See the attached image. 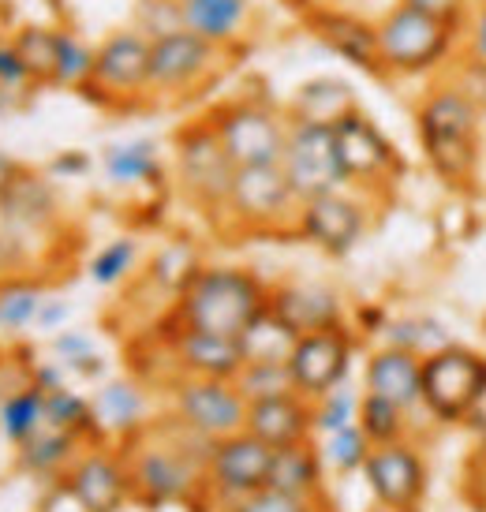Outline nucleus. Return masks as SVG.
<instances>
[{
  "label": "nucleus",
  "mask_w": 486,
  "mask_h": 512,
  "mask_svg": "<svg viewBox=\"0 0 486 512\" xmlns=\"http://www.w3.org/2000/svg\"><path fill=\"white\" fill-rule=\"evenodd\" d=\"M415 139L423 161L449 191L475 195L486 161V113L449 75L430 79L415 101Z\"/></svg>",
  "instance_id": "1"
},
{
  "label": "nucleus",
  "mask_w": 486,
  "mask_h": 512,
  "mask_svg": "<svg viewBox=\"0 0 486 512\" xmlns=\"http://www.w3.org/2000/svg\"><path fill=\"white\" fill-rule=\"evenodd\" d=\"M214 441L187 430L176 415L146 419L128 434L120 453L131 475V498L146 505H172V501L206 498V456Z\"/></svg>",
  "instance_id": "2"
},
{
  "label": "nucleus",
  "mask_w": 486,
  "mask_h": 512,
  "mask_svg": "<svg viewBox=\"0 0 486 512\" xmlns=\"http://www.w3.org/2000/svg\"><path fill=\"white\" fill-rule=\"evenodd\" d=\"M270 307V285L247 266H199L172 299L169 322L217 337H240Z\"/></svg>",
  "instance_id": "3"
},
{
  "label": "nucleus",
  "mask_w": 486,
  "mask_h": 512,
  "mask_svg": "<svg viewBox=\"0 0 486 512\" xmlns=\"http://www.w3.org/2000/svg\"><path fill=\"white\" fill-rule=\"evenodd\" d=\"M382 79H438L460 57L464 30L393 0L374 19Z\"/></svg>",
  "instance_id": "4"
},
{
  "label": "nucleus",
  "mask_w": 486,
  "mask_h": 512,
  "mask_svg": "<svg viewBox=\"0 0 486 512\" xmlns=\"http://www.w3.org/2000/svg\"><path fill=\"white\" fill-rule=\"evenodd\" d=\"M232 49L206 42L191 30H172L150 42V105H180L199 98L229 68Z\"/></svg>",
  "instance_id": "5"
},
{
  "label": "nucleus",
  "mask_w": 486,
  "mask_h": 512,
  "mask_svg": "<svg viewBox=\"0 0 486 512\" xmlns=\"http://www.w3.org/2000/svg\"><path fill=\"white\" fill-rule=\"evenodd\" d=\"M172 176H176V187L184 191L187 202H195L210 221H221L236 165L225 154V146H221L214 124L206 116L176 131V139H172Z\"/></svg>",
  "instance_id": "6"
},
{
  "label": "nucleus",
  "mask_w": 486,
  "mask_h": 512,
  "mask_svg": "<svg viewBox=\"0 0 486 512\" xmlns=\"http://www.w3.org/2000/svg\"><path fill=\"white\" fill-rule=\"evenodd\" d=\"M300 199L292 195L281 165H247L236 169L225 214L217 225L236 236H292Z\"/></svg>",
  "instance_id": "7"
},
{
  "label": "nucleus",
  "mask_w": 486,
  "mask_h": 512,
  "mask_svg": "<svg viewBox=\"0 0 486 512\" xmlns=\"http://www.w3.org/2000/svg\"><path fill=\"white\" fill-rule=\"evenodd\" d=\"M86 98L109 113H135L150 105V38L135 27L113 30L94 53Z\"/></svg>",
  "instance_id": "8"
},
{
  "label": "nucleus",
  "mask_w": 486,
  "mask_h": 512,
  "mask_svg": "<svg viewBox=\"0 0 486 512\" xmlns=\"http://www.w3.org/2000/svg\"><path fill=\"white\" fill-rule=\"evenodd\" d=\"M206 120L214 124L217 139L232 157L236 169L247 165H277L288 139V116L270 98H229L214 105Z\"/></svg>",
  "instance_id": "9"
},
{
  "label": "nucleus",
  "mask_w": 486,
  "mask_h": 512,
  "mask_svg": "<svg viewBox=\"0 0 486 512\" xmlns=\"http://www.w3.org/2000/svg\"><path fill=\"white\" fill-rule=\"evenodd\" d=\"M333 146H337V161H341L344 184L382 199L404 176V154L386 131L378 128V120L367 116L363 109L348 113L333 128Z\"/></svg>",
  "instance_id": "10"
},
{
  "label": "nucleus",
  "mask_w": 486,
  "mask_h": 512,
  "mask_svg": "<svg viewBox=\"0 0 486 512\" xmlns=\"http://www.w3.org/2000/svg\"><path fill=\"white\" fill-rule=\"evenodd\" d=\"M374 195H363L356 187H337L326 195L300 202V214L292 225V236L318 247L329 258H344L359 247L374 221Z\"/></svg>",
  "instance_id": "11"
},
{
  "label": "nucleus",
  "mask_w": 486,
  "mask_h": 512,
  "mask_svg": "<svg viewBox=\"0 0 486 512\" xmlns=\"http://www.w3.org/2000/svg\"><path fill=\"white\" fill-rule=\"evenodd\" d=\"M486 382V356L468 344H445L423 356V412L434 423H460L479 385Z\"/></svg>",
  "instance_id": "12"
},
{
  "label": "nucleus",
  "mask_w": 486,
  "mask_h": 512,
  "mask_svg": "<svg viewBox=\"0 0 486 512\" xmlns=\"http://www.w3.org/2000/svg\"><path fill=\"white\" fill-rule=\"evenodd\" d=\"M172 389V415L206 441H221L243 430L247 400L232 378H176Z\"/></svg>",
  "instance_id": "13"
},
{
  "label": "nucleus",
  "mask_w": 486,
  "mask_h": 512,
  "mask_svg": "<svg viewBox=\"0 0 486 512\" xmlns=\"http://www.w3.org/2000/svg\"><path fill=\"white\" fill-rule=\"evenodd\" d=\"M352 356H356V333L348 322L300 333L288 356V374H292L296 393L307 400L326 397L329 389L344 385L352 370Z\"/></svg>",
  "instance_id": "14"
},
{
  "label": "nucleus",
  "mask_w": 486,
  "mask_h": 512,
  "mask_svg": "<svg viewBox=\"0 0 486 512\" xmlns=\"http://www.w3.org/2000/svg\"><path fill=\"white\" fill-rule=\"evenodd\" d=\"M277 165H281L292 195L300 202L326 195V191H337V187H348L341 161H337V146H333V128L292 124L288 120V139Z\"/></svg>",
  "instance_id": "15"
},
{
  "label": "nucleus",
  "mask_w": 486,
  "mask_h": 512,
  "mask_svg": "<svg viewBox=\"0 0 486 512\" xmlns=\"http://www.w3.org/2000/svg\"><path fill=\"white\" fill-rule=\"evenodd\" d=\"M363 479L382 509H419L427 498V460L412 438L371 445L363 460Z\"/></svg>",
  "instance_id": "16"
},
{
  "label": "nucleus",
  "mask_w": 486,
  "mask_h": 512,
  "mask_svg": "<svg viewBox=\"0 0 486 512\" xmlns=\"http://www.w3.org/2000/svg\"><path fill=\"white\" fill-rule=\"evenodd\" d=\"M270 460L273 449L266 441H258L247 430H236L229 438H221L210 445L206 456V486L210 498H221L225 505L243 494H255L270 479Z\"/></svg>",
  "instance_id": "17"
},
{
  "label": "nucleus",
  "mask_w": 486,
  "mask_h": 512,
  "mask_svg": "<svg viewBox=\"0 0 486 512\" xmlns=\"http://www.w3.org/2000/svg\"><path fill=\"white\" fill-rule=\"evenodd\" d=\"M64 479L83 512H120L131 498V475L120 449H86L72 460Z\"/></svg>",
  "instance_id": "18"
},
{
  "label": "nucleus",
  "mask_w": 486,
  "mask_h": 512,
  "mask_svg": "<svg viewBox=\"0 0 486 512\" xmlns=\"http://www.w3.org/2000/svg\"><path fill=\"white\" fill-rule=\"evenodd\" d=\"M307 27L329 53H337L344 64H352L367 75H382V60H378V30L374 19L348 8H315L307 15Z\"/></svg>",
  "instance_id": "19"
},
{
  "label": "nucleus",
  "mask_w": 486,
  "mask_h": 512,
  "mask_svg": "<svg viewBox=\"0 0 486 512\" xmlns=\"http://www.w3.org/2000/svg\"><path fill=\"white\" fill-rule=\"evenodd\" d=\"M161 337L169 344L180 378H236L243 367L236 337H217V333L187 329L176 322H169V329H161Z\"/></svg>",
  "instance_id": "20"
},
{
  "label": "nucleus",
  "mask_w": 486,
  "mask_h": 512,
  "mask_svg": "<svg viewBox=\"0 0 486 512\" xmlns=\"http://www.w3.org/2000/svg\"><path fill=\"white\" fill-rule=\"evenodd\" d=\"M363 393L397 404L404 412L423 408V356L382 344L363 363Z\"/></svg>",
  "instance_id": "21"
},
{
  "label": "nucleus",
  "mask_w": 486,
  "mask_h": 512,
  "mask_svg": "<svg viewBox=\"0 0 486 512\" xmlns=\"http://www.w3.org/2000/svg\"><path fill=\"white\" fill-rule=\"evenodd\" d=\"M270 311L296 333H311L344 322V299L318 281H281L270 285Z\"/></svg>",
  "instance_id": "22"
},
{
  "label": "nucleus",
  "mask_w": 486,
  "mask_h": 512,
  "mask_svg": "<svg viewBox=\"0 0 486 512\" xmlns=\"http://www.w3.org/2000/svg\"><path fill=\"white\" fill-rule=\"evenodd\" d=\"M243 430L266 441L270 449H285V445L315 438V400L300 397V393L255 400V404H247Z\"/></svg>",
  "instance_id": "23"
},
{
  "label": "nucleus",
  "mask_w": 486,
  "mask_h": 512,
  "mask_svg": "<svg viewBox=\"0 0 486 512\" xmlns=\"http://www.w3.org/2000/svg\"><path fill=\"white\" fill-rule=\"evenodd\" d=\"M180 15H184V30L236 53L243 38L251 34L255 4L251 0H180Z\"/></svg>",
  "instance_id": "24"
},
{
  "label": "nucleus",
  "mask_w": 486,
  "mask_h": 512,
  "mask_svg": "<svg viewBox=\"0 0 486 512\" xmlns=\"http://www.w3.org/2000/svg\"><path fill=\"white\" fill-rule=\"evenodd\" d=\"M356 109H359L356 86L337 79V75H315V79L296 86V94L285 105V116L292 124L337 128L344 116L356 113Z\"/></svg>",
  "instance_id": "25"
},
{
  "label": "nucleus",
  "mask_w": 486,
  "mask_h": 512,
  "mask_svg": "<svg viewBox=\"0 0 486 512\" xmlns=\"http://www.w3.org/2000/svg\"><path fill=\"white\" fill-rule=\"evenodd\" d=\"M101 172L113 187H161L165 180L161 143L150 135L116 139L101 150Z\"/></svg>",
  "instance_id": "26"
},
{
  "label": "nucleus",
  "mask_w": 486,
  "mask_h": 512,
  "mask_svg": "<svg viewBox=\"0 0 486 512\" xmlns=\"http://www.w3.org/2000/svg\"><path fill=\"white\" fill-rule=\"evenodd\" d=\"M322 468L326 464H322V449L315 445V438L296 441L285 449H273L266 486L300 501H322Z\"/></svg>",
  "instance_id": "27"
},
{
  "label": "nucleus",
  "mask_w": 486,
  "mask_h": 512,
  "mask_svg": "<svg viewBox=\"0 0 486 512\" xmlns=\"http://www.w3.org/2000/svg\"><path fill=\"white\" fill-rule=\"evenodd\" d=\"M90 408H94V419H98L101 434H116L120 441L143 427L146 412H150L146 389L139 382H131V378H113V382H105L98 389V397L90 400Z\"/></svg>",
  "instance_id": "28"
},
{
  "label": "nucleus",
  "mask_w": 486,
  "mask_h": 512,
  "mask_svg": "<svg viewBox=\"0 0 486 512\" xmlns=\"http://www.w3.org/2000/svg\"><path fill=\"white\" fill-rule=\"evenodd\" d=\"M296 329L285 326L277 314L266 307V311L251 318V326L243 329L236 344H240L243 363H288L292 348H296Z\"/></svg>",
  "instance_id": "29"
},
{
  "label": "nucleus",
  "mask_w": 486,
  "mask_h": 512,
  "mask_svg": "<svg viewBox=\"0 0 486 512\" xmlns=\"http://www.w3.org/2000/svg\"><path fill=\"white\" fill-rule=\"evenodd\" d=\"M79 445H83V438L72 434V430L42 427L34 438L19 445V460L34 475H57V471L72 468V460L79 456Z\"/></svg>",
  "instance_id": "30"
},
{
  "label": "nucleus",
  "mask_w": 486,
  "mask_h": 512,
  "mask_svg": "<svg viewBox=\"0 0 486 512\" xmlns=\"http://www.w3.org/2000/svg\"><path fill=\"white\" fill-rule=\"evenodd\" d=\"M12 49L19 53L27 75L34 86H53V68H57V49H60V30L45 27V23H27L12 38Z\"/></svg>",
  "instance_id": "31"
},
{
  "label": "nucleus",
  "mask_w": 486,
  "mask_h": 512,
  "mask_svg": "<svg viewBox=\"0 0 486 512\" xmlns=\"http://www.w3.org/2000/svg\"><path fill=\"white\" fill-rule=\"evenodd\" d=\"M45 427V393L38 385H23L0 404V430L12 445L30 441Z\"/></svg>",
  "instance_id": "32"
},
{
  "label": "nucleus",
  "mask_w": 486,
  "mask_h": 512,
  "mask_svg": "<svg viewBox=\"0 0 486 512\" xmlns=\"http://www.w3.org/2000/svg\"><path fill=\"white\" fill-rule=\"evenodd\" d=\"M408 419H412V412H404L397 404L374 397V393H359L356 427L367 434L371 445H389V441L408 438Z\"/></svg>",
  "instance_id": "33"
},
{
  "label": "nucleus",
  "mask_w": 486,
  "mask_h": 512,
  "mask_svg": "<svg viewBox=\"0 0 486 512\" xmlns=\"http://www.w3.org/2000/svg\"><path fill=\"white\" fill-rule=\"evenodd\" d=\"M45 427L72 430V434H79V438H101L90 400L79 397V393L68 389V385H60V389H53V393H45Z\"/></svg>",
  "instance_id": "34"
},
{
  "label": "nucleus",
  "mask_w": 486,
  "mask_h": 512,
  "mask_svg": "<svg viewBox=\"0 0 486 512\" xmlns=\"http://www.w3.org/2000/svg\"><path fill=\"white\" fill-rule=\"evenodd\" d=\"M94 53H98V45H90L83 34L60 30L53 86H60V90H79V94H83L86 83H90V75H94Z\"/></svg>",
  "instance_id": "35"
},
{
  "label": "nucleus",
  "mask_w": 486,
  "mask_h": 512,
  "mask_svg": "<svg viewBox=\"0 0 486 512\" xmlns=\"http://www.w3.org/2000/svg\"><path fill=\"white\" fill-rule=\"evenodd\" d=\"M202 262L195 255V247L191 243H169V247H161L154 262H150V270H146V281L150 285H158L165 296H180L184 285L191 281V273L199 270Z\"/></svg>",
  "instance_id": "36"
},
{
  "label": "nucleus",
  "mask_w": 486,
  "mask_h": 512,
  "mask_svg": "<svg viewBox=\"0 0 486 512\" xmlns=\"http://www.w3.org/2000/svg\"><path fill=\"white\" fill-rule=\"evenodd\" d=\"M135 266H139V243L131 240V236H116V240H109L98 255L90 258L86 270H90L94 285L113 288L120 281H128L131 273H135Z\"/></svg>",
  "instance_id": "37"
},
{
  "label": "nucleus",
  "mask_w": 486,
  "mask_h": 512,
  "mask_svg": "<svg viewBox=\"0 0 486 512\" xmlns=\"http://www.w3.org/2000/svg\"><path fill=\"white\" fill-rule=\"evenodd\" d=\"M386 344L408 348L415 356H430L445 344H453V337L434 318H397V322H386Z\"/></svg>",
  "instance_id": "38"
},
{
  "label": "nucleus",
  "mask_w": 486,
  "mask_h": 512,
  "mask_svg": "<svg viewBox=\"0 0 486 512\" xmlns=\"http://www.w3.org/2000/svg\"><path fill=\"white\" fill-rule=\"evenodd\" d=\"M236 389L243 393L247 404L255 400H270V397H285V393H296L292 385V374H288V363H243L240 374L232 378Z\"/></svg>",
  "instance_id": "39"
},
{
  "label": "nucleus",
  "mask_w": 486,
  "mask_h": 512,
  "mask_svg": "<svg viewBox=\"0 0 486 512\" xmlns=\"http://www.w3.org/2000/svg\"><path fill=\"white\" fill-rule=\"evenodd\" d=\"M42 288L34 281H19V277H4L0 281V329H23L34 322V314L42 307Z\"/></svg>",
  "instance_id": "40"
},
{
  "label": "nucleus",
  "mask_w": 486,
  "mask_h": 512,
  "mask_svg": "<svg viewBox=\"0 0 486 512\" xmlns=\"http://www.w3.org/2000/svg\"><path fill=\"white\" fill-rule=\"evenodd\" d=\"M367 453H371V441H367V434H363L356 423L333 430V434H326V441H322V464H329V468L341 471V475L363 471Z\"/></svg>",
  "instance_id": "41"
},
{
  "label": "nucleus",
  "mask_w": 486,
  "mask_h": 512,
  "mask_svg": "<svg viewBox=\"0 0 486 512\" xmlns=\"http://www.w3.org/2000/svg\"><path fill=\"white\" fill-rule=\"evenodd\" d=\"M53 352H57L60 367L75 370L79 378H101L105 374V359L94 352V341L86 333H75V329H64L53 341Z\"/></svg>",
  "instance_id": "42"
},
{
  "label": "nucleus",
  "mask_w": 486,
  "mask_h": 512,
  "mask_svg": "<svg viewBox=\"0 0 486 512\" xmlns=\"http://www.w3.org/2000/svg\"><path fill=\"white\" fill-rule=\"evenodd\" d=\"M131 27L139 30V34H146L150 42H158V38H165L172 30H184L180 0H139Z\"/></svg>",
  "instance_id": "43"
},
{
  "label": "nucleus",
  "mask_w": 486,
  "mask_h": 512,
  "mask_svg": "<svg viewBox=\"0 0 486 512\" xmlns=\"http://www.w3.org/2000/svg\"><path fill=\"white\" fill-rule=\"evenodd\" d=\"M356 412H359V393L344 389V385L329 389L326 397L315 400V434H333V430L341 427H352Z\"/></svg>",
  "instance_id": "44"
},
{
  "label": "nucleus",
  "mask_w": 486,
  "mask_h": 512,
  "mask_svg": "<svg viewBox=\"0 0 486 512\" xmlns=\"http://www.w3.org/2000/svg\"><path fill=\"white\" fill-rule=\"evenodd\" d=\"M318 501H300L292 498V494H281V490H273V486H262L255 494H243V498L229 501L225 509L229 512H311Z\"/></svg>",
  "instance_id": "45"
},
{
  "label": "nucleus",
  "mask_w": 486,
  "mask_h": 512,
  "mask_svg": "<svg viewBox=\"0 0 486 512\" xmlns=\"http://www.w3.org/2000/svg\"><path fill=\"white\" fill-rule=\"evenodd\" d=\"M442 75H449V79H453V83H457L460 90H464V94H468V98H472L475 105L486 113V64H483V60L460 53V57L453 60Z\"/></svg>",
  "instance_id": "46"
},
{
  "label": "nucleus",
  "mask_w": 486,
  "mask_h": 512,
  "mask_svg": "<svg viewBox=\"0 0 486 512\" xmlns=\"http://www.w3.org/2000/svg\"><path fill=\"white\" fill-rule=\"evenodd\" d=\"M30 86H34V79L27 75L19 53L12 49V42H4L0 45V94H4V98H12V94H30Z\"/></svg>",
  "instance_id": "47"
},
{
  "label": "nucleus",
  "mask_w": 486,
  "mask_h": 512,
  "mask_svg": "<svg viewBox=\"0 0 486 512\" xmlns=\"http://www.w3.org/2000/svg\"><path fill=\"white\" fill-rule=\"evenodd\" d=\"M401 4H408L415 12L434 15V19H442V23L457 30H464V23H468V15L475 8V0H401Z\"/></svg>",
  "instance_id": "48"
},
{
  "label": "nucleus",
  "mask_w": 486,
  "mask_h": 512,
  "mask_svg": "<svg viewBox=\"0 0 486 512\" xmlns=\"http://www.w3.org/2000/svg\"><path fill=\"white\" fill-rule=\"evenodd\" d=\"M464 490H468V498L479 509H486V434L479 438V445H475L468 464H464Z\"/></svg>",
  "instance_id": "49"
},
{
  "label": "nucleus",
  "mask_w": 486,
  "mask_h": 512,
  "mask_svg": "<svg viewBox=\"0 0 486 512\" xmlns=\"http://www.w3.org/2000/svg\"><path fill=\"white\" fill-rule=\"evenodd\" d=\"M460 53H468V57L486 64V0H475L472 15L464 23V49Z\"/></svg>",
  "instance_id": "50"
},
{
  "label": "nucleus",
  "mask_w": 486,
  "mask_h": 512,
  "mask_svg": "<svg viewBox=\"0 0 486 512\" xmlns=\"http://www.w3.org/2000/svg\"><path fill=\"white\" fill-rule=\"evenodd\" d=\"M460 427L472 430L475 438H483V434H486V382L479 385V393L472 397V404L464 408V415H460Z\"/></svg>",
  "instance_id": "51"
},
{
  "label": "nucleus",
  "mask_w": 486,
  "mask_h": 512,
  "mask_svg": "<svg viewBox=\"0 0 486 512\" xmlns=\"http://www.w3.org/2000/svg\"><path fill=\"white\" fill-rule=\"evenodd\" d=\"M64 318H68V303H60V299H42V307H38V314H34V326L60 329L64 326Z\"/></svg>",
  "instance_id": "52"
},
{
  "label": "nucleus",
  "mask_w": 486,
  "mask_h": 512,
  "mask_svg": "<svg viewBox=\"0 0 486 512\" xmlns=\"http://www.w3.org/2000/svg\"><path fill=\"white\" fill-rule=\"evenodd\" d=\"M19 176H23V169H19L8 154H0V202L8 199V191L19 184Z\"/></svg>",
  "instance_id": "53"
},
{
  "label": "nucleus",
  "mask_w": 486,
  "mask_h": 512,
  "mask_svg": "<svg viewBox=\"0 0 486 512\" xmlns=\"http://www.w3.org/2000/svg\"><path fill=\"white\" fill-rule=\"evenodd\" d=\"M382 512H419V509H382Z\"/></svg>",
  "instance_id": "54"
},
{
  "label": "nucleus",
  "mask_w": 486,
  "mask_h": 512,
  "mask_svg": "<svg viewBox=\"0 0 486 512\" xmlns=\"http://www.w3.org/2000/svg\"><path fill=\"white\" fill-rule=\"evenodd\" d=\"M311 512H322V509H318V505H315V509H311Z\"/></svg>",
  "instance_id": "55"
}]
</instances>
